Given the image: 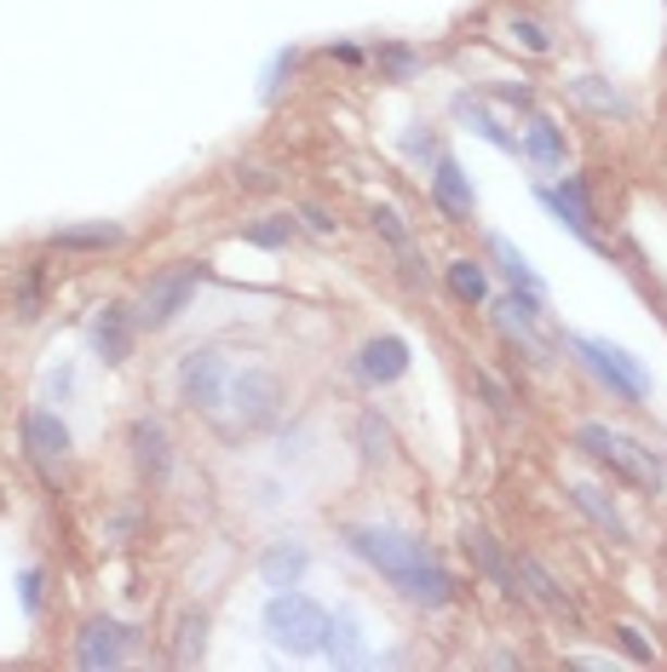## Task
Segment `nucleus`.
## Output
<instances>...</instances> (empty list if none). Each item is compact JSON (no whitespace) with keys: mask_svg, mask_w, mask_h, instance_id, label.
Here are the masks:
<instances>
[{"mask_svg":"<svg viewBox=\"0 0 667 672\" xmlns=\"http://www.w3.org/2000/svg\"><path fill=\"white\" fill-rule=\"evenodd\" d=\"M581 357H588V369L610 385V391L621 397V402H639L644 391H651V379H644V369L628 357V351H610V345H598V339H570Z\"/></svg>","mask_w":667,"mask_h":672,"instance_id":"obj_8","label":"nucleus"},{"mask_svg":"<svg viewBox=\"0 0 667 672\" xmlns=\"http://www.w3.org/2000/svg\"><path fill=\"white\" fill-rule=\"evenodd\" d=\"M322 649L334 656V667H362L369 661V644H362L357 621H346V615H329V638H322Z\"/></svg>","mask_w":667,"mask_h":672,"instance_id":"obj_22","label":"nucleus"},{"mask_svg":"<svg viewBox=\"0 0 667 672\" xmlns=\"http://www.w3.org/2000/svg\"><path fill=\"white\" fill-rule=\"evenodd\" d=\"M570 500L581 506V512H588L604 535L610 540H621L628 546V523H621V512H616V500H604V488H593V483H570Z\"/></svg>","mask_w":667,"mask_h":672,"instance_id":"obj_19","label":"nucleus"},{"mask_svg":"<svg viewBox=\"0 0 667 672\" xmlns=\"http://www.w3.org/2000/svg\"><path fill=\"white\" fill-rule=\"evenodd\" d=\"M490 253L501 259V271H507V282L518 288V299H523V304H535V311H541V276L530 271V264H523V253L512 248L507 236H490Z\"/></svg>","mask_w":667,"mask_h":672,"instance_id":"obj_18","label":"nucleus"},{"mask_svg":"<svg viewBox=\"0 0 667 672\" xmlns=\"http://www.w3.org/2000/svg\"><path fill=\"white\" fill-rule=\"evenodd\" d=\"M24 455H29V465L47 483H58V465L70 460V432H64V420L58 414H47V409H29L24 414Z\"/></svg>","mask_w":667,"mask_h":672,"instance_id":"obj_7","label":"nucleus"},{"mask_svg":"<svg viewBox=\"0 0 667 672\" xmlns=\"http://www.w3.org/2000/svg\"><path fill=\"white\" fill-rule=\"evenodd\" d=\"M547 208L570 224V231H581V236H593V201H588V185L581 178H564V185H553L547 190Z\"/></svg>","mask_w":667,"mask_h":672,"instance_id":"obj_17","label":"nucleus"},{"mask_svg":"<svg viewBox=\"0 0 667 672\" xmlns=\"http://www.w3.org/2000/svg\"><path fill=\"white\" fill-rule=\"evenodd\" d=\"M201 649H208V615H178V638H173V661L178 667H190V661H201Z\"/></svg>","mask_w":667,"mask_h":672,"instance_id":"obj_24","label":"nucleus"},{"mask_svg":"<svg viewBox=\"0 0 667 672\" xmlns=\"http://www.w3.org/2000/svg\"><path fill=\"white\" fill-rule=\"evenodd\" d=\"M265 633L282 644V649H294V656H317L322 638H329V609L311 603L306 593H282L265 603Z\"/></svg>","mask_w":667,"mask_h":672,"instance_id":"obj_3","label":"nucleus"},{"mask_svg":"<svg viewBox=\"0 0 667 672\" xmlns=\"http://www.w3.org/2000/svg\"><path fill=\"white\" fill-rule=\"evenodd\" d=\"M449 294H455L460 304H483V294H490V282H483V264L455 259V264H449Z\"/></svg>","mask_w":667,"mask_h":672,"instance_id":"obj_26","label":"nucleus"},{"mask_svg":"<svg viewBox=\"0 0 667 672\" xmlns=\"http://www.w3.org/2000/svg\"><path fill=\"white\" fill-rule=\"evenodd\" d=\"M523 138H530V155L541 161V167H558V161H564V138H558V127L547 115H530V133H523Z\"/></svg>","mask_w":667,"mask_h":672,"instance_id":"obj_25","label":"nucleus"},{"mask_svg":"<svg viewBox=\"0 0 667 672\" xmlns=\"http://www.w3.org/2000/svg\"><path fill=\"white\" fill-rule=\"evenodd\" d=\"M133 465H138V477H145L150 488L168 483L173 455H168V432H161V420H133Z\"/></svg>","mask_w":667,"mask_h":672,"instance_id":"obj_10","label":"nucleus"},{"mask_svg":"<svg viewBox=\"0 0 667 672\" xmlns=\"http://www.w3.org/2000/svg\"><path fill=\"white\" fill-rule=\"evenodd\" d=\"M530 316H535V311H523L518 299L495 304V322H501V334H507L512 345H523V357H530L535 369H547V362H553V357H547V339H541V334L530 328Z\"/></svg>","mask_w":667,"mask_h":672,"instance_id":"obj_16","label":"nucleus"},{"mask_svg":"<svg viewBox=\"0 0 667 672\" xmlns=\"http://www.w3.org/2000/svg\"><path fill=\"white\" fill-rule=\"evenodd\" d=\"M92 351L104 357L110 369L133 357V311L127 304H104V311L92 316Z\"/></svg>","mask_w":667,"mask_h":672,"instance_id":"obj_11","label":"nucleus"},{"mask_svg":"<svg viewBox=\"0 0 667 672\" xmlns=\"http://www.w3.org/2000/svg\"><path fill=\"white\" fill-rule=\"evenodd\" d=\"M127 644H133L127 626L98 615V621L81 626V638H75V667H87V672H110V667L127 661Z\"/></svg>","mask_w":667,"mask_h":672,"instance_id":"obj_9","label":"nucleus"},{"mask_svg":"<svg viewBox=\"0 0 667 672\" xmlns=\"http://www.w3.org/2000/svg\"><path fill=\"white\" fill-rule=\"evenodd\" d=\"M346 546H351L357 558H369L392 586H403L420 563H432L427 546L409 540V535H397V528H369V523H357V528H346Z\"/></svg>","mask_w":667,"mask_h":672,"instance_id":"obj_4","label":"nucleus"},{"mask_svg":"<svg viewBox=\"0 0 667 672\" xmlns=\"http://www.w3.org/2000/svg\"><path fill=\"white\" fill-rule=\"evenodd\" d=\"M282 414V379L271 369H231L225 379V397H219V409L208 414V425L219 437H248L259 425H271Z\"/></svg>","mask_w":667,"mask_h":672,"instance_id":"obj_1","label":"nucleus"},{"mask_svg":"<svg viewBox=\"0 0 667 672\" xmlns=\"http://www.w3.org/2000/svg\"><path fill=\"white\" fill-rule=\"evenodd\" d=\"M299 219H306V224H311L317 236H334V219L322 213V208H299Z\"/></svg>","mask_w":667,"mask_h":672,"instance_id":"obj_35","label":"nucleus"},{"mask_svg":"<svg viewBox=\"0 0 667 672\" xmlns=\"http://www.w3.org/2000/svg\"><path fill=\"white\" fill-rule=\"evenodd\" d=\"M208 276V264L201 259H185V264H173V271H161V276H150L145 282V294H138V328H168V322L190 304V294H196V282Z\"/></svg>","mask_w":667,"mask_h":672,"instance_id":"obj_5","label":"nucleus"},{"mask_svg":"<svg viewBox=\"0 0 667 672\" xmlns=\"http://www.w3.org/2000/svg\"><path fill=\"white\" fill-rule=\"evenodd\" d=\"M570 98H576V104H588L593 115H628V98H621L610 80H598V75H576Z\"/></svg>","mask_w":667,"mask_h":672,"instance_id":"obj_23","label":"nucleus"},{"mask_svg":"<svg viewBox=\"0 0 667 672\" xmlns=\"http://www.w3.org/2000/svg\"><path fill=\"white\" fill-rule=\"evenodd\" d=\"M225 379H231V357L219 345H201V351L178 362V402L208 420L219 409V397H225Z\"/></svg>","mask_w":667,"mask_h":672,"instance_id":"obj_6","label":"nucleus"},{"mask_svg":"<svg viewBox=\"0 0 667 672\" xmlns=\"http://www.w3.org/2000/svg\"><path fill=\"white\" fill-rule=\"evenodd\" d=\"M362 379H374V385H392L403 379V369H409V339H397V334H380L362 345Z\"/></svg>","mask_w":667,"mask_h":672,"instance_id":"obj_14","label":"nucleus"},{"mask_svg":"<svg viewBox=\"0 0 667 672\" xmlns=\"http://www.w3.org/2000/svg\"><path fill=\"white\" fill-rule=\"evenodd\" d=\"M374 231L386 236V241H392L397 253H415V241H409V231H403V219H397L392 208H374Z\"/></svg>","mask_w":667,"mask_h":672,"instance_id":"obj_30","label":"nucleus"},{"mask_svg":"<svg viewBox=\"0 0 667 672\" xmlns=\"http://www.w3.org/2000/svg\"><path fill=\"white\" fill-rule=\"evenodd\" d=\"M501 98H507V104H523V110H530V87H495Z\"/></svg>","mask_w":667,"mask_h":672,"instance_id":"obj_36","label":"nucleus"},{"mask_svg":"<svg viewBox=\"0 0 667 672\" xmlns=\"http://www.w3.org/2000/svg\"><path fill=\"white\" fill-rule=\"evenodd\" d=\"M507 35L518 40V47H523V52H535V58H547V52H553V35H547V29H541V24H535V17H507Z\"/></svg>","mask_w":667,"mask_h":672,"instance_id":"obj_27","label":"nucleus"},{"mask_svg":"<svg viewBox=\"0 0 667 672\" xmlns=\"http://www.w3.org/2000/svg\"><path fill=\"white\" fill-rule=\"evenodd\" d=\"M357 437H362V460H386V455H392V432H386L374 414H362Z\"/></svg>","mask_w":667,"mask_h":672,"instance_id":"obj_28","label":"nucleus"},{"mask_svg":"<svg viewBox=\"0 0 667 672\" xmlns=\"http://www.w3.org/2000/svg\"><path fill=\"white\" fill-rule=\"evenodd\" d=\"M576 448L581 455H593L598 465H610V472L621 477V483H633V488H662V460H656V448H644V443H633V437H621V432H610V425H576Z\"/></svg>","mask_w":667,"mask_h":672,"instance_id":"obj_2","label":"nucleus"},{"mask_svg":"<svg viewBox=\"0 0 667 672\" xmlns=\"http://www.w3.org/2000/svg\"><path fill=\"white\" fill-rule=\"evenodd\" d=\"M616 644H621V649H628V656H633V661H651V644H644V638H639V626H616Z\"/></svg>","mask_w":667,"mask_h":672,"instance_id":"obj_34","label":"nucleus"},{"mask_svg":"<svg viewBox=\"0 0 667 672\" xmlns=\"http://www.w3.org/2000/svg\"><path fill=\"white\" fill-rule=\"evenodd\" d=\"M518 581H523V598H535L541 609H553L558 621H570V626L581 621V609L570 603V593H564V586H558V581H553V575H547V569H541L535 558H518Z\"/></svg>","mask_w":667,"mask_h":672,"instance_id":"obj_13","label":"nucleus"},{"mask_svg":"<svg viewBox=\"0 0 667 672\" xmlns=\"http://www.w3.org/2000/svg\"><path fill=\"white\" fill-rule=\"evenodd\" d=\"M380 70H386L392 80H415V75H420V52H409V47H380Z\"/></svg>","mask_w":667,"mask_h":672,"instance_id":"obj_29","label":"nucleus"},{"mask_svg":"<svg viewBox=\"0 0 667 672\" xmlns=\"http://www.w3.org/2000/svg\"><path fill=\"white\" fill-rule=\"evenodd\" d=\"M460 540H467V552H472V563L483 569V575H490V581H495L507 598H518V603H523V581H518V569L507 563V552L495 546V535H483V528H467Z\"/></svg>","mask_w":667,"mask_h":672,"instance_id":"obj_12","label":"nucleus"},{"mask_svg":"<svg viewBox=\"0 0 667 672\" xmlns=\"http://www.w3.org/2000/svg\"><path fill=\"white\" fill-rule=\"evenodd\" d=\"M306 563H311V552L306 546H271L265 558H259V575H265V586H299V575H306Z\"/></svg>","mask_w":667,"mask_h":672,"instance_id":"obj_21","label":"nucleus"},{"mask_svg":"<svg viewBox=\"0 0 667 672\" xmlns=\"http://www.w3.org/2000/svg\"><path fill=\"white\" fill-rule=\"evenodd\" d=\"M24 603H29V609L40 603V575H35V569H29V575H24Z\"/></svg>","mask_w":667,"mask_h":672,"instance_id":"obj_37","label":"nucleus"},{"mask_svg":"<svg viewBox=\"0 0 667 672\" xmlns=\"http://www.w3.org/2000/svg\"><path fill=\"white\" fill-rule=\"evenodd\" d=\"M478 385H483V397H490V409H495L501 420H507V414H512V397H507V385H501L495 374H478Z\"/></svg>","mask_w":667,"mask_h":672,"instance_id":"obj_33","label":"nucleus"},{"mask_svg":"<svg viewBox=\"0 0 667 672\" xmlns=\"http://www.w3.org/2000/svg\"><path fill=\"white\" fill-rule=\"evenodd\" d=\"M460 115H467V121H472V133H483V138H490V145H495V150H518V138H507V133H501V127H495V121H490V115H483V110H472V104H460Z\"/></svg>","mask_w":667,"mask_h":672,"instance_id":"obj_31","label":"nucleus"},{"mask_svg":"<svg viewBox=\"0 0 667 672\" xmlns=\"http://www.w3.org/2000/svg\"><path fill=\"white\" fill-rule=\"evenodd\" d=\"M254 241H259V248H282V241H288L294 236V224L288 219H276V224H254V231H248Z\"/></svg>","mask_w":667,"mask_h":672,"instance_id":"obj_32","label":"nucleus"},{"mask_svg":"<svg viewBox=\"0 0 667 672\" xmlns=\"http://www.w3.org/2000/svg\"><path fill=\"white\" fill-rule=\"evenodd\" d=\"M58 253H104L121 248V224H75V231H52Z\"/></svg>","mask_w":667,"mask_h":672,"instance_id":"obj_20","label":"nucleus"},{"mask_svg":"<svg viewBox=\"0 0 667 672\" xmlns=\"http://www.w3.org/2000/svg\"><path fill=\"white\" fill-rule=\"evenodd\" d=\"M432 201H437V208L449 213L455 224H472V185H467V173H460L449 155H443L437 173H432Z\"/></svg>","mask_w":667,"mask_h":672,"instance_id":"obj_15","label":"nucleus"}]
</instances>
